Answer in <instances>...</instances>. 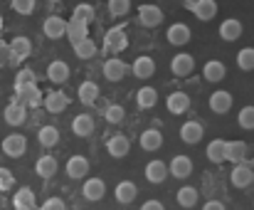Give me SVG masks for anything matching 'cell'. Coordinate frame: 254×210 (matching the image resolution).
<instances>
[{
	"label": "cell",
	"mask_w": 254,
	"mask_h": 210,
	"mask_svg": "<svg viewBox=\"0 0 254 210\" xmlns=\"http://www.w3.org/2000/svg\"><path fill=\"white\" fill-rule=\"evenodd\" d=\"M166 104H168L170 114H185V111L190 109V97H188L185 92H173Z\"/></svg>",
	"instance_id": "30"
},
{
	"label": "cell",
	"mask_w": 254,
	"mask_h": 210,
	"mask_svg": "<svg viewBox=\"0 0 254 210\" xmlns=\"http://www.w3.org/2000/svg\"><path fill=\"white\" fill-rule=\"evenodd\" d=\"M57 168H60V163H57L55 156H42V158H37V163H35V173H37L40 178H52V176L57 173Z\"/></svg>",
	"instance_id": "25"
},
{
	"label": "cell",
	"mask_w": 254,
	"mask_h": 210,
	"mask_svg": "<svg viewBox=\"0 0 254 210\" xmlns=\"http://www.w3.org/2000/svg\"><path fill=\"white\" fill-rule=\"evenodd\" d=\"M12 186H15V176H12V171H7V168H0V193L10 191Z\"/></svg>",
	"instance_id": "45"
},
{
	"label": "cell",
	"mask_w": 254,
	"mask_h": 210,
	"mask_svg": "<svg viewBox=\"0 0 254 210\" xmlns=\"http://www.w3.org/2000/svg\"><path fill=\"white\" fill-rule=\"evenodd\" d=\"M163 146V134L158 129H146L141 134V148L143 151H158Z\"/></svg>",
	"instance_id": "24"
},
{
	"label": "cell",
	"mask_w": 254,
	"mask_h": 210,
	"mask_svg": "<svg viewBox=\"0 0 254 210\" xmlns=\"http://www.w3.org/2000/svg\"><path fill=\"white\" fill-rule=\"evenodd\" d=\"M183 5H185V10H192L195 17L202 20V22H207L217 15V2L215 0H185Z\"/></svg>",
	"instance_id": "1"
},
{
	"label": "cell",
	"mask_w": 254,
	"mask_h": 210,
	"mask_svg": "<svg viewBox=\"0 0 254 210\" xmlns=\"http://www.w3.org/2000/svg\"><path fill=\"white\" fill-rule=\"evenodd\" d=\"M77 94H79V102H82V104L91 106L96 99H99V84H96V82H91V79H86V82L79 84Z\"/></svg>",
	"instance_id": "29"
},
{
	"label": "cell",
	"mask_w": 254,
	"mask_h": 210,
	"mask_svg": "<svg viewBox=\"0 0 254 210\" xmlns=\"http://www.w3.org/2000/svg\"><path fill=\"white\" fill-rule=\"evenodd\" d=\"M202 74H205V79H207V82H220V79H225L227 67H225L220 60H210V62L202 67Z\"/></svg>",
	"instance_id": "31"
},
{
	"label": "cell",
	"mask_w": 254,
	"mask_h": 210,
	"mask_svg": "<svg viewBox=\"0 0 254 210\" xmlns=\"http://www.w3.org/2000/svg\"><path fill=\"white\" fill-rule=\"evenodd\" d=\"M27 151V141L22 134H10L2 139V153L10 156V158H20L22 153Z\"/></svg>",
	"instance_id": "5"
},
{
	"label": "cell",
	"mask_w": 254,
	"mask_h": 210,
	"mask_svg": "<svg viewBox=\"0 0 254 210\" xmlns=\"http://www.w3.org/2000/svg\"><path fill=\"white\" fill-rule=\"evenodd\" d=\"M128 72H131V67H128L124 60L111 57V60H106V62H104V77H106L109 82H121Z\"/></svg>",
	"instance_id": "6"
},
{
	"label": "cell",
	"mask_w": 254,
	"mask_h": 210,
	"mask_svg": "<svg viewBox=\"0 0 254 210\" xmlns=\"http://www.w3.org/2000/svg\"><path fill=\"white\" fill-rule=\"evenodd\" d=\"M230 181H232V186H235V188H250V186L254 183V171L250 168V166L240 163V166H235V168H232Z\"/></svg>",
	"instance_id": "10"
},
{
	"label": "cell",
	"mask_w": 254,
	"mask_h": 210,
	"mask_svg": "<svg viewBox=\"0 0 254 210\" xmlns=\"http://www.w3.org/2000/svg\"><path fill=\"white\" fill-rule=\"evenodd\" d=\"M74 17L89 25V20H94V7L91 5H77L74 7Z\"/></svg>",
	"instance_id": "46"
},
{
	"label": "cell",
	"mask_w": 254,
	"mask_h": 210,
	"mask_svg": "<svg viewBox=\"0 0 254 210\" xmlns=\"http://www.w3.org/2000/svg\"><path fill=\"white\" fill-rule=\"evenodd\" d=\"M207 158H210L212 163L227 161V141H222V139L210 141V143H207Z\"/></svg>",
	"instance_id": "32"
},
{
	"label": "cell",
	"mask_w": 254,
	"mask_h": 210,
	"mask_svg": "<svg viewBox=\"0 0 254 210\" xmlns=\"http://www.w3.org/2000/svg\"><path fill=\"white\" fill-rule=\"evenodd\" d=\"M37 141H40V146H45V148L57 146V141H60V131H57V126H42V129L37 131Z\"/></svg>",
	"instance_id": "36"
},
{
	"label": "cell",
	"mask_w": 254,
	"mask_h": 210,
	"mask_svg": "<svg viewBox=\"0 0 254 210\" xmlns=\"http://www.w3.org/2000/svg\"><path fill=\"white\" fill-rule=\"evenodd\" d=\"M32 55V45H30V40L27 37H12V42H10V57L12 60H27Z\"/></svg>",
	"instance_id": "20"
},
{
	"label": "cell",
	"mask_w": 254,
	"mask_h": 210,
	"mask_svg": "<svg viewBox=\"0 0 254 210\" xmlns=\"http://www.w3.org/2000/svg\"><path fill=\"white\" fill-rule=\"evenodd\" d=\"M10 5H12V10H15V12H20V15H32V12H35V7H37V5H35V0H12Z\"/></svg>",
	"instance_id": "44"
},
{
	"label": "cell",
	"mask_w": 254,
	"mask_h": 210,
	"mask_svg": "<svg viewBox=\"0 0 254 210\" xmlns=\"http://www.w3.org/2000/svg\"><path fill=\"white\" fill-rule=\"evenodd\" d=\"M210 109H212L215 114H227V111L232 109V94L225 92V89L212 92V94H210Z\"/></svg>",
	"instance_id": "16"
},
{
	"label": "cell",
	"mask_w": 254,
	"mask_h": 210,
	"mask_svg": "<svg viewBox=\"0 0 254 210\" xmlns=\"http://www.w3.org/2000/svg\"><path fill=\"white\" fill-rule=\"evenodd\" d=\"M138 20H141L143 27H156V25H161V22L166 20V15H163V10H161L158 5L146 2V5L138 7Z\"/></svg>",
	"instance_id": "4"
},
{
	"label": "cell",
	"mask_w": 254,
	"mask_h": 210,
	"mask_svg": "<svg viewBox=\"0 0 254 210\" xmlns=\"http://www.w3.org/2000/svg\"><path fill=\"white\" fill-rule=\"evenodd\" d=\"M141 210H166V206H163L161 201H146Z\"/></svg>",
	"instance_id": "48"
},
{
	"label": "cell",
	"mask_w": 254,
	"mask_h": 210,
	"mask_svg": "<svg viewBox=\"0 0 254 210\" xmlns=\"http://www.w3.org/2000/svg\"><path fill=\"white\" fill-rule=\"evenodd\" d=\"M67 176L69 178H74V181H82V178H86V173H89V161H86L84 156H72L69 161H67Z\"/></svg>",
	"instance_id": "12"
},
{
	"label": "cell",
	"mask_w": 254,
	"mask_h": 210,
	"mask_svg": "<svg viewBox=\"0 0 254 210\" xmlns=\"http://www.w3.org/2000/svg\"><path fill=\"white\" fill-rule=\"evenodd\" d=\"M124 116H126V109L121 104H111V106H106V111H104V119L109 124H121Z\"/></svg>",
	"instance_id": "40"
},
{
	"label": "cell",
	"mask_w": 254,
	"mask_h": 210,
	"mask_svg": "<svg viewBox=\"0 0 254 210\" xmlns=\"http://www.w3.org/2000/svg\"><path fill=\"white\" fill-rule=\"evenodd\" d=\"M25 119H27V111H25V106L20 104V102H10V104L5 106V121L10 126H20Z\"/></svg>",
	"instance_id": "28"
},
{
	"label": "cell",
	"mask_w": 254,
	"mask_h": 210,
	"mask_svg": "<svg viewBox=\"0 0 254 210\" xmlns=\"http://www.w3.org/2000/svg\"><path fill=\"white\" fill-rule=\"evenodd\" d=\"M202 210H225V206H222L220 201H207V203L202 206Z\"/></svg>",
	"instance_id": "49"
},
{
	"label": "cell",
	"mask_w": 254,
	"mask_h": 210,
	"mask_svg": "<svg viewBox=\"0 0 254 210\" xmlns=\"http://www.w3.org/2000/svg\"><path fill=\"white\" fill-rule=\"evenodd\" d=\"M0 27H2V17H0Z\"/></svg>",
	"instance_id": "50"
},
{
	"label": "cell",
	"mask_w": 254,
	"mask_h": 210,
	"mask_svg": "<svg viewBox=\"0 0 254 210\" xmlns=\"http://www.w3.org/2000/svg\"><path fill=\"white\" fill-rule=\"evenodd\" d=\"M67 22H69V20H64V17H60V15H50V17L45 20V25H42L45 37H50V40H62V37H67Z\"/></svg>",
	"instance_id": "3"
},
{
	"label": "cell",
	"mask_w": 254,
	"mask_h": 210,
	"mask_svg": "<svg viewBox=\"0 0 254 210\" xmlns=\"http://www.w3.org/2000/svg\"><path fill=\"white\" fill-rule=\"evenodd\" d=\"M67 106H69V99H67L64 92H50V94L45 97V109H47L50 114H62Z\"/></svg>",
	"instance_id": "21"
},
{
	"label": "cell",
	"mask_w": 254,
	"mask_h": 210,
	"mask_svg": "<svg viewBox=\"0 0 254 210\" xmlns=\"http://www.w3.org/2000/svg\"><path fill=\"white\" fill-rule=\"evenodd\" d=\"M237 124H240L242 129L252 131V129H254V106H245V109L240 111V116H237Z\"/></svg>",
	"instance_id": "41"
},
{
	"label": "cell",
	"mask_w": 254,
	"mask_h": 210,
	"mask_svg": "<svg viewBox=\"0 0 254 210\" xmlns=\"http://www.w3.org/2000/svg\"><path fill=\"white\" fill-rule=\"evenodd\" d=\"M27 84H37V79H35V72L32 70H20L17 74H15V89L17 87H27Z\"/></svg>",
	"instance_id": "43"
},
{
	"label": "cell",
	"mask_w": 254,
	"mask_h": 210,
	"mask_svg": "<svg viewBox=\"0 0 254 210\" xmlns=\"http://www.w3.org/2000/svg\"><path fill=\"white\" fill-rule=\"evenodd\" d=\"M247 158V143L245 141H227V161L240 166Z\"/></svg>",
	"instance_id": "33"
},
{
	"label": "cell",
	"mask_w": 254,
	"mask_h": 210,
	"mask_svg": "<svg viewBox=\"0 0 254 210\" xmlns=\"http://www.w3.org/2000/svg\"><path fill=\"white\" fill-rule=\"evenodd\" d=\"M96 52H99V47H96V42H94V40H89V37L74 45V55H77L79 60H91Z\"/></svg>",
	"instance_id": "38"
},
{
	"label": "cell",
	"mask_w": 254,
	"mask_h": 210,
	"mask_svg": "<svg viewBox=\"0 0 254 210\" xmlns=\"http://www.w3.org/2000/svg\"><path fill=\"white\" fill-rule=\"evenodd\" d=\"M237 67L245 70V72H252L254 70V47H245L237 52Z\"/></svg>",
	"instance_id": "39"
},
{
	"label": "cell",
	"mask_w": 254,
	"mask_h": 210,
	"mask_svg": "<svg viewBox=\"0 0 254 210\" xmlns=\"http://www.w3.org/2000/svg\"><path fill=\"white\" fill-rule=\"evenodd\" d=\"M106 151H109V156H114V158H124V156L131 151V143H128V139H126L124 134H116V136L109 139Z\"/></svg>",
	"instance_id": "14"
},
{
	"label": "cell",
	"mask_w": 254,
	"mask_h": 210,
	"mask_svg": "<svg viewBox=\"0 0 254 210\" xmlns=\"http://www.w3.org/2000/svg\"><path fill=\"white\" fill-rule=\"evenodd\" d=\"M192 70H195V60H192V55H188V52H180V55H175V57L170 60V72H173L175 77H188Z\"/></svg>",
	"instance_id": "7"
},
{
	"label": "cell",
	"mask_w": 254,
	"mask_h": 210,
	"mask_svg": "<svg viewBox=\"0 0 254 210\" xmlns=\"http://www.w3.org/2000/svg\"><path fill=\"white\" fill-rule=\"evenodd\" d=\"M72 131H74V136H79V139L91 136V134H94V119H91L89 114H77V116L72 119Z\"/></svg>",
	"instance_id": "19"
},
{
	"label": "cell",
	"mask_w": 254,
	"mask_h": 210,
	"mask_svg": "<svg viewBox=\"0 0 254 210\" xmlns=\"http://www.w3.org/2000/svg\"><path fill=\"white\" fill-rule=\"evenodd\" d=\"M168 166L163 163V161H148V166H146V178L151 181V183H163L166 178H168Z\"/></svg>",
	"instance_id": "22"
},
{
	"label": "cell",
	"mask_w": 254,
	"mask_h": 210,
	"mask_svg": "<svg viewBox=\"0 0 254 210\" xmlns=\"http://www.w3.org/2000/svg\"><path fill=\"white\" fill-rule=\"evenodd\" d=\"M202 134H205V129H202L200 121H185V124L180 126V139H183L185 143H197V141L202 139Z\"/></svg>",
	"instance_id": "17"
},
{
	"label": "cell",
	"mask_w": 254,
	"mask_h": 210,
	"mask_svg": "<svg viewBox=\"0 0 254 210\" xmlns=\"http://www.w3.org/2000/svg\"><path fill=\"white\" fill-rule=\"evenodd\" d=\"M131 72H133L138 79H148V77H153V74H156V62H153V57H146V55H143V57H136Z\"/></svg>",
	"instance_id": "13"
},
{
	"label": "cell",
	"mask_w": 254,
	"mask_h": 210,
	"mask_svg": "<svg viewBox=\"0 0 254 210\" xmlns=\"http://www.w3.org/2000/svg\"><path fill=\"white\" fill-rule=\"evenodd\" d=\"M242 32H245V27H242V22H240L237 17H227V20H222V25H220V37H222L225 42L240 40Z\"/></svg>",
	"instance_id": "9"
},
{
	"label": "cell",
	"mask_w": 254,
	"mask_h": 210,
	"mask_svg": "<svg viewBox=\"0 0 254 210\" xmlns=\"http://www.w3.org/2000/svg\"><path fill=\"white\" fill-rule=\"evenodd\" d=\"M168 42L170 45H188L190 42V27L188 25H183V22H175V25H170L168 27Z\"/></svg>",
	"instance_id": "27"
},
{
	"label": "cell",
	"mask_w": 254,
	"mask_h": 210,
	"mask_svg": "<svg viewBox=\"0 0 254 210\" xmlns=\"http://www.w3.org/2000/svg\"><path fill=\"white\" fill-rule=\"evenodd\" d=\"M168 171L175 176V178H188L190 173H192V161L188 158V156H173V161H170Z\"/></svg>",
	"instance_id": "18"
},
{
	"label": "cell",
	"mask_w": 254,
	"mask_h": 210,
	"mask_svg": "<svg viewBox=\"0 0 254 210\" xmlns=\"http://www.w3.org/2000/svg\"><path fill=\"white\" fill-rule=\"evenodd\" d=\"M128 47V37H126V30L124 27H111L104 37V50L111 52V55H119Z\"/></svg>",
	"instance_id": "2"
},
{
	"label": "cell",
	"mask_w": 254,
	"mask_h": 210,
	"mask_svg": "<svg viewBox=\"0 0 254 210\" xmlns=\"http://www.w3.org/2000/svg\"><path fill=\"white\" fill-rule=\"evenodd\" d=\"M40 210H67V206H64V201H62V198H47V201L42 203V208Z\"/></svg>",
	"instance_id": "47"
},
{
	"label": "cell",
	"mask_w": 254,
	"mask_h": 210,
	"mask_svg": "<svg viewBox=\"0 0 254 210\" xmlns=\"http://www.w3.org/2000/svg\"><path fill=\"white\" fill-rule=\"evenodd\" d=\"M82 193H84L86 201H101L106 196V183L101 178H86Z\"/></svg>",
	"instance_id": "15"
},
{
	"label": "cell",
	"mask_w": 254,
	"mask_h": 210,
	"mask_svg": "<svg viewBox=\"0 0 254 210\" xmlns=\"http://www.w3.org/2000/svg\"><path fill=\"white\" fill-rule=\"evenodd\" d=\"M17 99L22 106H40L45 99H42V92L37 84H27V87H17Z\"/></svg>",
	"instance_id": "8"
},
{
	"label": "cell",
	"mask_w": 254,
	"mask_h": 210,
	"mask_svg": "<svg viewBox=\"0 0 254 210\" xmlns=\"http://www.w3.org/2000/svg\"><path fill=\"white\" fill-rule=\"evenodd\" d=\"M67 37L72 40V45L86 40V37H89V25L82 22V20H77V17H72V20L67 22Z\"/></svg>",
	"instance_id": "23"
},
{
	"label": "cell",
	"mask_w": 254,
	"mask_h": 210,
	"mask_svg": "<svg viewBox=\"0 0 254 210\" xmlns=\"http://www.w3.org/2000/svg\"><path fill=\"white\" fill-rule=\"evenodd\" d=\"M12 201H15V210H37L35 208V193L30 188H20Z\"/></svg>",
	"instance_id": "35"
},
{
	"label": "cell",
	"mask_w": 254,
	"mask_h": 210,
	"mask_svg": "<svg viewBox=\"0 0 254 210\" xmlns=\"http://www.w3.org/2000/svg\"><path fill=\"white\" fill-rule=\"evenodd\" d=\"M69 74H72V70H69V65L62 62V60H55V62H50V67H47V79L55 82V84H64V82L69 79Z\"/></svg>",
	"instance_id": "11"
},
{
	"label": "cell",
	"mask_w": 254,
	"mask_h": 210,
	"mask_svg": "<svg viewBox=\"0 0 254 210\" xmlns=\"http://www.w3.org/2000/svg\"><path fill=\"white\" fill-rule=\"evenodd\" d=\"M175 201H178L180 208H192V206L197 203V191H195L192 186H183V188L175 193Z\"/></svg>",
	"instance_id": "37"
},
{
	"label": "cell",
	"mask_w": 254,
	"mask_h": 210,
	"mask_svg": "<svg viewBox=\"0 0 254 210\" xmlns=\"http://www.w3.org/2000/svg\"><path fill=\"white\" fill-rule=\"evenodd\" d=\"M128 10H131V2L128 0H109V12L114 17H124Z\"/></svg>",
	"instance_id": "42"
},
{
	"label": "cell",
	"mask_w": 254,
	"mask_h": 210,
	"mask_svg": "<svg viewBox=\"0 0 254 210\" xmlns=\"http://www.w3.org/2000/svg\"><path fill=\"white\" fill-rule=\"evenodd\" d=\"M136 193H138V188H136V183H131V181H121V183L116 186V191H114V196H116V201H119L121 206L133 203Z\"/></svg>",
	"instance_id": "26"
},
{
	"label": "cell",
	"mask_w": 254,
	"mask_h": 210,
	"mask_svg": "<svg viewBox=\"0 0 254 210\" xmlns=\"http://www.w3.org/2000/svg\"><path fill=\"white\" fill-rule=\"evenodd\" d=\"M156 102H158V92H156L153 87H141V89H138V94H136L138 109H153Z\"/></svg>",
	"instance_id": "34"
}]
</instances>
